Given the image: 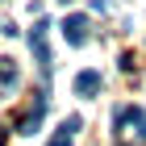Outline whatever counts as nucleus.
<instances>
[{
	"instance_id": "f257e3e1",
	"label": "nucleus",
	"mask_w": 146,
	"mask_h": 146,
	"mask_svg": "<svg viewBox=\"0 0 146 146\" xmlns=\"http://www.w3.org/2000/svg\"><path fill=\"white\" fill-rule=\"evenodd\" d=\"M46 29H50V21H38L34 29H29V46H34V58H38V71H42V79H50V71H54V63H50V46H46Z\"/></svg>"
},
{
	"instance_id": "f03ea898",
	"label": "nucleus",
	"mask_w": 146,
	"mask_h": 146,
	"mask_svg": "<svg viewBox=\"0 0 146 146\" xmlns=\"http://www.w3.org/2000/svg\"><path fill=\"white\" fill-rule=\"evenodd\" d=\"M63 38H67V46H84L88 42V17L84 13H71L67 21H63Z\"/></svg>"
},
{
	"instance_id": "7ed1b4c3",
	"label": "nucleus",
	"mask_w": 146,
	"mask_h": 146,
	"mask_svg": "<svg viewBox=\"0 0 146 146\" xmlns=\"http://www.w3.org/2000/svg\"><path fill=\"white\" fill-rule=\"evenodd\" d=\"M104 88V79H100V71H79L75 75V96H84V100H88V96H96V92Z\"/></svg>"
},
{
	"instance_id": "20e7f679",
	"label": "nucleus",
	"mask_w": 146,
	"mask_h": 146,
	"mask_svg": "<svg viewBox=\"0 0 146 146\" xmlns=\"http://www.w3.org/2000/svg\"><path fill=\"white\" fill-rule=\"evenodd\" d=\"M0 84L4 88H17V63L13 58H0Z\"/></svg>"
},
{
	"instance_id": "39448f33",
	"label": "nucleus",
	"mask_w": 146,
	"mask_h": 146,
	"mask_svg": "<svg viewBox=\"0 0 146 146\" xmlns=\"http://www.w3.org/2000/svg\"><path fill=\"white\" fill-rule=\"evenodd\" d=\"M79 125H84V121H79V117H67V121L58 125V129H67V134H79Z\"/></svg>"
},
{
	"instance_id": "423d86ee",
	"label": "nucleus",
	"mask_w": 146,
	"mask_h": 146,
	"mask_svg": "<svg viewBox=\"0 0 146 146\" xmlns=\"http://www.w3.org/2000/svg\"><path fill=\"white\" fill-rule=\"evenodd\" d=\"M71 138H75V134H67V129H58V138H54L50 146H71Z\"/></svg>"
},
{
	"instance_id": "0eeeda50",
	"label": "nucleus",
	"mask_w": 146,
	"mask_h": 146,
	"mask_svg": "<svg viewBox=\"0 0 146 146\" xmlns=\"http://www.w3.org/2000/svg\"><path fill=\"white\" fill-rule=\"evenodd\" d=\"M0 146H4V129H0Z\"/></svg>"
},
{
	"instance_id": "6e6552de",
	"label": "nucleus",
	"mask_w": 146,
	"mask_h": 146,
	"mask_svg": "<svg viewBox=\"0 0 146 146\" xmlns=\"http://www.w3.org/2000/svg\"><path fill=\"white\" fill-rule=\"evenodd\" d=\"M58 4H67V0H58Z\"/></svg>"
}]
</instances>
